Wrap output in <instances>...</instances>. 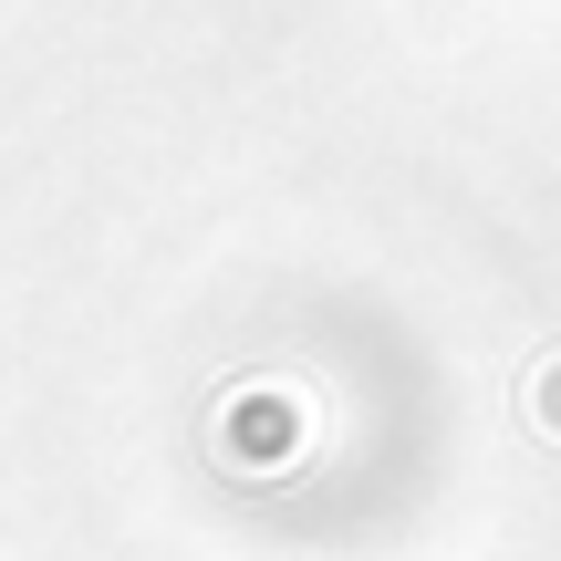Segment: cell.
<instances>
[{"label":"cell","mask_w":561,"mask_h":561,"mask_svg":"<svg viewBox=\"0 0 561 561\" xmlns=\"http://www.w3.org/2000/svg\"><path fill=\"white\" fill-rule=\"evenodd\" d=\"M520 426H530V437H551V447H561V354H541V364L520 375Z\"/></svg>","instance_id":"1"}]
</instances>
